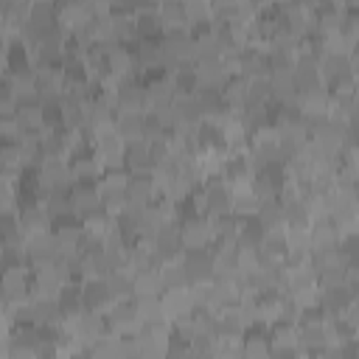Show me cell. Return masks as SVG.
<instances>
[{"mask_svg":"<svg viewBox=\"0 0 359 359\" xmlns=\"http://www.w3.org/2000/svg\"><path fill=\"white\" fill-rule=\"evenodd\" d=\"M126 191H129V174L123 168H115V171H104V177L98 180V194H101V202L107 205V210L112 213H121L123 205H126Z\"/></svg>","mask_w":359,"mask_h":359,"instance_id":"1","label":"cell"},{"mask_svg":"<svg viewBox=\"0 0 359 359\" xmlns=\"http://www.w3.org/2000/svg\"><path fill=\"white\" fill-rule=\"evenodd\" d=\"M104 314H107L109 331H115L121 337H135V334L143 331V320H140V314L135 309V300H118Z\"/></svg>","mask_w":359,"mask_h":359,"instance_id":"2","label":"cell"},{"mask_svg":"<svg viewBox=\"0 0 359 359\" xmlns=\"http://www.w3.org/2000/svg\"><path fill=\"white\" fill-rule=\"evenodd\" d=\"M180 224V236H182V247L185 250H205L213 241V227L208 216H191L177 222Z\"/></svg>","mask_w":359,"mask_h":359,"instance_id":"3","label":"cell"},{"mask_svg":"<svg viewBox=\"0 0 359 359\" xmlns=\"http://www.w3.org/2000/svg\"><path fill=\"white\" fill-rule=\"evenodd\" d=\"M59 255V241H56V233L50 230H42V233H28L25 236V258L39 266V264H48Z\"/></svg>","mask_w":359,"mask_h":359,"instance_id":"4","label":"cell"},{"mask_svg":"<svg viewBox=\"0 0 359 359\" xmlns=\"http://www.w3.org/2000/svg\"><path fill=\"white\" fill-rule=\"evenodd\" d=\"M182 266L188 272L191 286L196 283H210L213 280V250H185L182 252Z\"/></svg>","mask_w":359,"mask_h":359,"instance_id":"5","label":"cell"},{"mask_svg":"<svg viewBox=\"0 0 359 359\" xmlns=\"http://www.w3.org/2000/svg\"><path fill=\"white\" fill-rule=\"evenodd\" d=\"M196 79H199V90H222L230 79L227 67L222 59H199L196 62Z\"/></svg>","mask_w":359,"mask_h":359,"instance_id":"6","label":"cell"},{"mask_svg":"<svg viewBox=\"0 0 359 359\" xmlns=\"http://www.w3.org/2000/svg\"><path fill=\"white\" fill-rule=\"evenodd\" d=\"M309 233H311V252L331 250V247H339L342 244V230H339V224L334 219H317V222H311Z\"/></svg>","mask_w":359,"mask_h":359,"instance_id":"7","label":"cell"},{"mask_svg":"<svg viewBox=\"0 0 359 359\" xmlns=\"http://www.w3.org/2000/svg\"><path fill=\"white\" fill-rule=\"evenodd\" d=\"M163 311H165V320H180V317H188V314H194V309H196V303H194V294H191V289H168V292H163Z\"/></svg>","mask_w":359,"mask_h":359,"instance_id":"8","label":"cell"},{"mask_svg":"<svg viewBox=\"0 0 359 359\" xmlns=\"http://www.w3.org/2000/svg\"><path fill=\"white\" fill-rule=\"evenodd\" d=\"M81 292H84V309H90V311H107L112 303H118L104 278H90V280H84Z\"/></svg>","mask_w":359,"mask_h":359,"instance_id":"9","label":"cell"},{"mask_svg":"<svg viewBox=\"0 0 359 359\" xmlns=\"http://www.w3.org/2000/svg\"><path fill=\"white\" fill-rule=\"evenodd\" d=\"M269 345H272V356H283V353H294L297 351V325L294 323H272L269 328Z\"/></svg>","mask_w":359,"mask_h":359,"instance_id":"10","label":"cell"},{"mask_svg":"<svg viewBox=\"0 0 359 359\" xmlns=\"http://www.w3.org/2000/svg\"><path fill=\"white\" fill-rule=\"evenodd\" d=\"M222 95H224V104L233 109V112H241L250 101V79L244 73H236L227 79V84L222 87Z\"/></svg>","mask_w":359,"mask_h":359,"instance_id":"11","label":"cell"},{"mask_svg":"<svg viewBox=\"0 0 359 359\" xmlns=\"http://www.w3.org/2000/svg\"><path fill=\"white\" fill-rule=\"evenodd\" d=\"M154 194H157L154 174H129V191H126V199L129 202L149 208L154 202Z\"/></svg>","mask_w":359,"mask_h":359,"instance_id":"12","label":"cell"},{"mask_svg":"<svg viewBox=\"0 0 359 359\" xmlns=\"http://www.w3.org/2000/svg\"><path fill=\"white\" fill-rule=\"evenodd\" d=\"M115 129L118 135L129 143H137V140H146V112L143 115H135V112H118L115 115Z\"/></svg>","mask_w":359,"mask_h":359,"instance_id":"13","label":"cell"},{"mask_svg":"<svg viewBox=\"0 0 359 359\" xmlns=\"http://www.w3.org/2000/svg\"><path fill=\"white\" fill-rule=\"evenodd\" d=\"M17 216H20V224H22V230H25V236H28V233H42V230H48V227H50V222H53L42 202L20 208V213H17Z\"/></svg>","mask_w":359,"mask_h":359,"instance_id":"14","label":"cell"},{"mask_svg":"<svg viewBox=\"0 0 359 359\" xmlns=\"http://www.w3.org/2000/svg\"><path fill=\"white\" fill-rule=\"evenodd\" d=\"M70 165H73L76 182H90V180H98V177H104V165H101V160L95 157V151H93V154H90V151H84V154H76V157L70 160Z\"/></svg>","mask_w":359,"mask_h":359,"instance_id":"15","label":"cell"},{"mask_svg":"<svg viewBox=\"0 0 359 359\" xmlns=\"http://www.w3.org/2000/svg\"><path fill=\"white\" fill-rule=\"evenodd\" d=\"M241 353L244 359H272V345L264 331H247L241 337Z\"/></svg>","mask_w":359,"mask_h":359,"instance_id":"16","label":"cell"},{"mask_svg":"<svg viewBox=\"0 0 359 359\" xmlns=\"http://www.w3.org/2000/svg\"><path fill=\"white\" fill-rule=\"evenodd\" d=\"M311 266L320 272H328V269H348V255L342 247H331V250H317L311 252Z\"/></svg>","mask_w":359,"mask_h":359,"instance_id":"17","label":"cell"},{"mask_svg":"<svg viewBox=\"0 0 359 359\" xmlns=\"http://www.w3.org/2000/svg\"><path fill=\"white\" fill-rule=\"evenodd\" d=\"M163 294H146V297H135V309L143 320V325H151V323H163L165 320V311H163Z\"/></svg>","mask_w":359,"mask_h":359,"instance_id":"18","label":"cell"},{"mask_svg":"<svg viewBox=\"0 0 359 359\" xmlns=\"http://www.w3.org/2000/svg\"><path fill=\"white\" fill-rule=\"evenodd\" d=\"M165 283L160 278V269H143L135 275V297H146V294H163Z\"/></svg>","mask_w":359,"mask_h":359,"instance_id":"19","label":"cell"},{"mask_svg":"<svg viewBox=\"0 0 359 359\" xmlns=\"http://www.w3.org/2000/svg\"><path fill=\"white\" fill-rule=\"evenodd\" d=\"M160 278H163L165 289H188V286H191L188 272H185V266H182L180 258H177V261H165V264L160 266Z\"/></svg>","mask_w":359,"mask_h":359,"instance_id":"20","label":"cell"},{"mask_svg":"<svg viewBox=\"0 0 359 359\" xmlns=\"http://www.w3.org/2000/svg\"><path fill=\"white\" fill-rule=\"evenodd\" d=\"M258 222H261L264 227H280V224H286L283 202H280V199H272V202H261V208H258Z\"/></svg>","mask_w":359,"mask_h":359,"instance_id":"21","label":"cell"},{"mask_svg":"<svg viewBox=\"0 0 359 359\" xmlns=\"http://www.w3.org/2000/svg\"><path fill=\"white\" fill-rule=\"evenodd\" d=\"M351 157H353V163H356V165H359V146H356V149H353V151H351Z\"/></svg>","mask_w":359,"mask_h":359,"instance_id":"22","label":"cell"}]
</instances>
